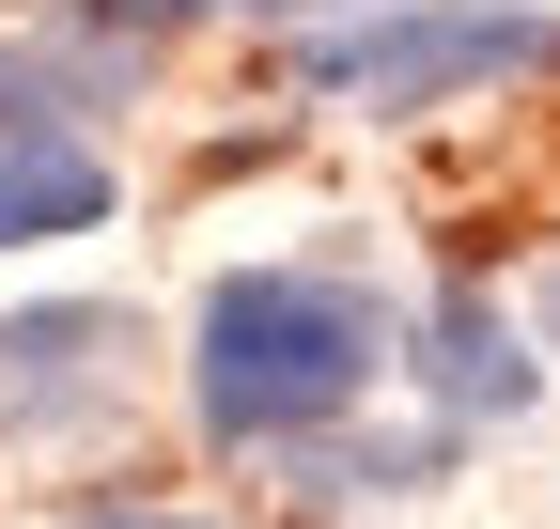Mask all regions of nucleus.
Instances as JSON below:
<instances>
[{
    "label": "nucleus",
    "instance_id": "f257e3e1",
    "mask_svg": "<svg viewBox=\"0 0 560 529\" xmlns=\"http://www.w3.org/2000/svg\"><path fill=\"white\" fill-rule=\"evenodd\" d=\"M389 327L359 281H327V264H234L219 296L187 327V405L202 436H327L342 405L374 389Z\"/></svg>",
    "mask_w": 560,
    "mask_h": 529
},
{
    "label": "nucleus",
    "instance_id": "f03ea898",
    "mask_svg": "<svg viewBox=\"0 0 560 529\" xmlns=\"http://www.w3.org/2000/svg\"><path fill=\"white\" fill-rule=\"evenodd\" d=\"M296 79L359 94V109H452L499 79H560V16H529V0H389V16L296 32Z\"/></svg>",
    "mask_w": 560,
    "mask_h": 529
},
{
    "label": "nucleus",
    "instance_id": "7ed1b4c3",
    "mask_svg": "<svg viewBox=\"0 0 560 529\" xmlns=\"http://www.w3.org/2000/svg\"><path fill=\"white\" fill-rule=\"evenodd\" d=\"M125 358H140V311H109V296L0 311V421H32V436L109 421V405H125Z\"/></svg>",
    "mask_w": 560,
    "mask_h": 529
},
{
    "label": "nucleus",
    "instance_id": "20e7f679",
    "mask_svg": "<svg viewBox=\"0 0 560 529\" xmlns=\"http://www.w3.org/2000/svg\"><path fill=\"white\" fill-rule=\"evenodd\" d=\"M109 219V156L79 125H0V249H47V234H94Z\"/></svg>",
    "mask_w": 560,
    "mask_h": 529
},
{
    "label": "nucleus",
    "instance_id": "39448f33",
    "mask_svg": "<svg viewBox=\"0 0 560 529\" xmlns=\"http://www.w3.org/2000/svg\"><path fill=\"white\" fill-rule=\"evenodd\" d=\"M420 389H436V421H514L529 405V343L482 296H436V327H420Z\"/></svg>",
    "mask_w": 560,
    "mask_h": 529
},
{
    "label": "nucleus",
    "instance_id": "423d86ee",
    "mask_svg": "<svg viewBox=\"0 0 560 529\" xmlns=\"http://www.w3.org/2000/svg\"><path fill=\"white\" fill-rule=\"evenodd\" d=\"M140 79V32H47V47H16V32H0V125H79L94 94H125Z\"/></svg>",
    "mask_w": 560,
    "mask_h": 529
},
{
    "label": "nucleus",
    "instance_id": "0eeeda50",
    "mask_svg": "<svg viewBox=\"0 0 560 529\" xmlns=\"http://www.w3.org/2000/svg\"><path fill=\"white\" fill-rule=\"evenodd\" d=\"M79 16H94V32H140V47H156V32H187V16H202V0H79Z\"/></svg>",
    "mask_w": 560,
    "mask_h": 529
},
{
    "label": "nucleus",
    "instance_id": "6e6552de",
    "mask_svg": "<svg viewBox=\"0 0 560 529\" xmlns=\"http://www.w3.org/2000/svg\"><path fill=\"white\" fill-rule=\"evenodd\" d=\"M79 529H202V514H140V498H109V514H79Z\"/></svg>",
    "mask_w": 560,
    "mask_h": 529
},
{
    "label": "nucleus",
    "instance_id": "1a4fd4ad",
    "mask_svg": "<svg viewBox=\"0 0 560 529\" xmlns=\"http://www.w3.org/2000/svg\"><path fill=\"white\" fill-rule=\"evenodd\" d=\"M529 327H545V343H560V281H545V296H529Z\"/></svg>",
    "mask_w": 560,
    "mask_h": 529
},
{
    "label": "nucleus",
    "instance_id": "9d476101",
    "mask_svg": "<svg viewBox=\"0 0 560 529\" xmlns=\"http://www.w3.org/2000/svg\"><path fill=\"white\" fill-rule=\"evenodd\" d=\"M202 16H219V0H202Z\"/></svg>",
    "mask_w": 560,
    "mask_h": 529
}]
</instances>
